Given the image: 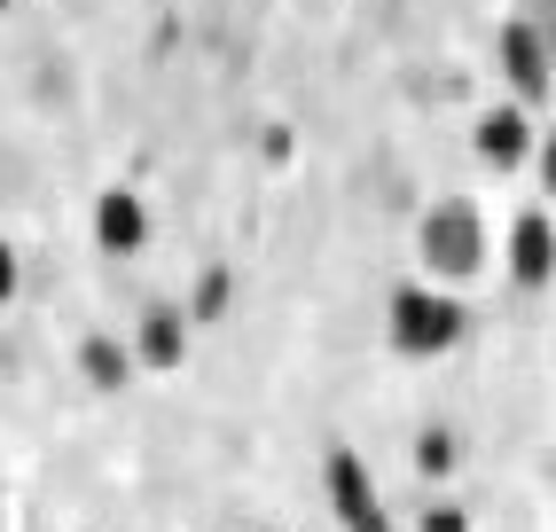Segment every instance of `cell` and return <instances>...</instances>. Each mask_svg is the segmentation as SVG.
<instances>
[{"label":"cell","instance_id":"cell-4","mask_svg":"<svg viewBox=\"0 0 556 532\" xmlns=\"http://www.w3.org/2000/svg\"><path fill=\"white\" fill-rule=\"evenodd\" d=\"M150 197L141 188H102L94 197V251L102 258H141L150 251Z\"/></svg>","mask_w":556,"mask_h":532},{"label":"cell","instance_id":"cell-3","mask_svg":"<svg viewBox=\"0 0 556 532\" xmlns=\"http://www.w3.org/2000/svg\"><path fill=\"white\" fill-rule=\"evenodd\" d=\"M321 485H329V509H338L345 532H392V517H384V502H377V478H368V463H361L353 446H329Z\"/></svg>","mask_w":556,"mask_h":532},{"label":"cell","instance_id":"cell-7","mask_svg":"<svg viewBox=\"0 0 556 532\" xmlns=\"http://www.w3.org/2000/svg\"><path fill=\"white\" fill-rule=\"evenodd\" d=\"M548 275H556V227H548L541 204H526L509 219V282L517 290H548Z\"/></svg>","mask_w":556,"mask_h":532},{"label":"cell","instance_id":"cell-10","mask_svg":"<svg viewBox=\"0 0 556 532\" xmlns=\"http://www.w3.org/2000/svg\"><path fill=\"white\" fill-rule=\"evenodd\" d=\"M407 463H416V478H455V463H463V439L447 431V423H431V431H416V454H407Z\"/></svg>","mask_w":556,"mask_h":532},{"label":"cell","instance_id":"cell-8","mask_svg":"<svg viewBox=\"0 0 556 532\" xmlns=\"http://www.w3.org/2000/svg\"><path fill=\"white\" fill-rule=\"evenodd\" d=\"M180 360H189V314H180V306H141L134 368H180Z\"/></svg>","mask_w":556,"mask_h":532},{"label":"cell","instance_id":"cell-2","mask_svg":"<svg viewBox=\"0 0 556 532\" xmlns=\"http://www.w3.org/2000/svg\"><path fill=\"white\" fill-rule=\"evenodd\" d=\"M416 251L431 266V282H470L486 266V219H478V204H463V197L431 204L416 219Z\"/></svg>","mask_w":556,"mask_h":532},{"label":"cell","instance_id":"cell-14","mask_svg":"<svg viewBox=\"0 0 556 532\" xmlns=\"http://www.w3.org/2000/svg\"><path fill=\"white\" fill-rule=\"evenodd\" d=\"M0 9H16V0H0Z\"/></svg>","mask_w":556,"mask_h":532},{"label":"cell","instance_id":"cell-1","mask_svg":"<svg viewBox=\"0 0 556 532\" xmlns=\"http://www.w3.org/2000/svg\"><path fill=\"white\" fill-rule=\"evenodd\" d=\"M463 297L447 282H400L392 290V306H384V337H392V353L400 360H439V353H455L463 345Z\"/></svg>","mask_w":556,"mask_h":532},{"label":"cell","instance_id":"cell-9","mask_svg":"<svg viewBox=\"0 0 556 532\" xmlns=\"http://www.w3.org/2000/svg\"><path fill=\"white\" fill-rule=\"evenodd\" d=\"M79 376H87L94 392H126V384H134V345H118L110 329L79 337Z\"/></svg>","mask_w":556,"mask_h":532},{"label":"cell","instance_id":"cell-11","mask_svg":"<svg viewBox=\"0 0 556 532\" xmlns=\"http://www.w3.org/2000/svg\"><path fill=\"white\" fill-rule=\"evenodd\" d=\"M228 297H236V275H228V266H204V282H197V297L180 314H189V321H219V314H228Z\"/></svg>","mask_w":556,"mask_h":532},{"label":"cell","instance_id":"cell-5","mask_svg":"<svg viewBox=\"0 0 556 532\" xmlns=\"http://www.w3.org/2000/svg\"><path fill=\"white\" fill-rule=\"evenodd\" d=\"M470 149H478V165L517 173L526 157H541V126H533L526 102H517V110H486V118H478V134H470Z\"/></svg>","mask_w":556,"mask_h":532},{"label":"cell","instance_id":"cell-12","mask_svg":"<svg viewBox=\"0 0 556 532\" xmlns=\"http://www.w3.org/2000/svg\"><path fill=\"white\" fill-rule=\"evenodd\" d=\"M416 532H470V509L463 502H447V493H439V502L416 517Z\"/></svg>","mask_w":556,"mask_h":532},{"label":"cell","instance_id":"cell-6","mask_svg":"<svg viewBox=\"0 0 556 532\" xmlns=\"http://www.w3.org/2000/svg\"><path fill=\"white\" fill-rule=\"evenodd\" d=\"M494 55H502V79L517 87V102L541 110V94H548V48H541V31H533L526 16H509V24L494 31Z\"/></svg>","mask_w":556,"mask_h":532},{"label":"cell","instance_id":"cell-13","mask_svg":"<svg viewBox=\"0 0 556 532\" xmlns=\"http://www.w3.org/2000/svg\"><path fill=\"white\" fill-rule=\"evenodd\" d=\"M16 290H24V258L16 243H0V306H16Z\"/></svg>","mask_w":556,"mask_h":532}]
</instances>
